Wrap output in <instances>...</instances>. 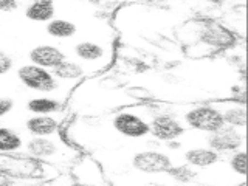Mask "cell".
I'll use <instances>...</instances> for the list:
<instances>
[{
    "instance_id": "obj_2",
    "label": "cell",
    "mask_w": 248,
    "mask_h": 186,
    "mask_svg": "<svg viewBox=\"0 0 248 186\" xmlns=\"http://www.w3.org/2000/svg\"><path fill=\"white\" fill-rule=\"evenodd\" d=\"M16 75H17V79L20 81L22 85H25L27 89L33 92L44 93V95H53V93L59 92L62 87V84L53 75L51 70L34 65L31 62L25 65H20Z\"/></svg>"
},
{
    "instance_id": "obj_17",
    "label": "cell",
    "mask_w": 248,
    "mask_h": 186,
    "mask_svg": "<svg viewBox=\"0 0 248 186\" xmlns=\"http://www.w3.org/2000/svg\"><path fill=\"white\" fill-rule=\"evenodd\" d=\"M46 33H48L50 37L53 39H70L76 34V25L72 20L67 19H51L50 22H46L45 25Z\"/></svg>"
},
{
    "instance_id": "obj_9",
    "label": "cell",
    "mask_w": 248,
    "mask_h": 186,
    "mask_svg": "<svg viewBox=\"0 0 248 186\" xmlns=\"http://www.w3.org/2000/svg\"><path fill=\"white\" fill-rule=\"evenodd\" d=\"M183 132H185V126H182V123L166 113L154 115L152 120L149 121V134H152L155 138L161 140V141L177 140Z\"/></svg>"
},
{
    "instance_id": "obj_1",
    "label": "cell",
    "mask_w": 248,
    "mask_h": 186,
    "mask_svg": "<svg viewBox=\"0 0 248 186\" xmlns=\"http://www.w3.org/2000/svg\"><path fill=\"white\" fill-rule=\"evenodd\" d=\"M58 135L51 137H31L23 144V152L31 158L41 160L45 163H54L59 160L68 161L70 157L76 158V152L72 147L65 146Z\"/></svg>"
},
{
    "instance_id": "obj_19",
    "label": "cell",
    "mask_w": 248,
    "mask_h": 186,
    "mask_svg": "<svg viewBox=\"0 0 248 186\" xmlns=\"http://www.w3.org/2000/svg\"><path fill=\"white\" fill-rule=\"evenodd\" d=\"M223 115L225 124H230V126H234L239 129H245L247 124V113H245V106L240 104L237 106H230L225 107L223 110H220Z\"/></svg>"
},
{
    "instance_id": "obj_6",
    "label": "cell",
    "mask_w": 248,
    "mask_h": 186,
    "mask_svg": "<svg viewBox=\"0 0 248 186\" xmlns=\"http://www.w3.org/2000/svg\"><path fill=\"white\" fill-rule=\"evenodd\" d=\"M208 144L211 149L222 152H234L245 144V135L244 129L239 132V127L230 126V124H223L220 129H217L213 134H209Z\"/></svg>"
},
{
    "instance_id": "obj_12",
    "label": "cell",
    "mask_w": 248,
    "mask_h": 186,
    "mask_svg": "<svg viewBox=\"0 0 248 186\" xmlns=\"http://www.w3.org/2000/svg\"><path fill=\"white\" fill-rule=\"evenodd\" d=\"M25 129L31 137L58 135L59 121L54 115H33L25 121Z\"/></svg>"
},
{
    "instance_id": "obj_5",
    "label": "cell",
    "mask_w": 248,
    "mask_h": 186,
    "mask_svg": "<svg viewBox=\"0 0 248 186\" xmlns=\"http://www.w3.org/2000/svg\"><path fill=\"white\" fill-rule=\"evenodd\" d=\"M0 170L20 177H36L46 174V163L36 158L11 157V154H0Z\"/></svg>"
},
{
    "instance_id": "obj_18",
    "label": "cell",
    "mask_w": 248,
    "mask_h": 186,
    "mask_svg": "<svg viewBox=\"0 0 248 186\" xmlns=\"http://www.w3.org/2000/svg\"><path fill=\"white\" fill-rule=\"evenodd\" d=\"M23 138L10 127H0V154H17L23 149Z\"/></svg>"
},
{
    "instance_id": "obj_3",
    "label": "cell",
    "mask_w": 248,
    "mask_h": 186,
    "mask_svg": "<svg viewBox=\"0 0 248 186\" xmlns=\"http://www.w3.org/2000/svg\"><path fill=\"white\" fill-rule=\"evenodd\" d=\"M183 124L186 127H191L194 130L213 134V132L223 126L225 120L219 108H216L213 106H199L185 112Z\"/></svg>"
},
{
    "instance_id": "obj_20",
    "label": "cell",
    "mask_w": 248,
    "mask_h": 186,
    "mask_svg": "<svg viewBox=\"0 0 248 186\" xmlns=\"http://www.w3.org/2000/svg\"><path fill=\"white\" fill-rule=\"evenodd\" d=\"M230 166L236 174H239L240 177H245L247 175V152L244 149L232 152V155L230 157Z\"/></svg>"
},
{
    "instance_id": "obj_14",
    "label": "cell",
    "mask_w": 248,
    "mask_h": 186,
    "mask_svg": "<svg viewBox=\"0 0 248 186\" xmlns=\"http://www.w3.org/2000/svg\"><path fill=\"white\" fill-rule=\"evenodd\" d=\"M51 72L54 76L58 78V81L61 84H73V82H78L81 78L85 76L87 68H85L81 62L65 58L59 65L54 67Z\"/></svg>"
},
{
    "instance_id": "obj_23",
    "label": "cell",
    "mask_w": 248,
    "mask_h": 186,
    "mask_svg": "<svg viewBox=\"0 0 248 186\" xmlns=\"http://www.w3.org/2000/svg\"><path fill=\"white\" fill-rule=\"evenodd\" d=\"M13 107H14L13 99H10V98H0V118L10 113L13 110Z\"/></svg>"
},
{
    "instance_id": "obj_11",
    "label": "cell",
    "mask_w": 248,
    "mask_h": 186,
    "mask_svg": "<svg viewBox=\"0 0 248 186\" xmlns=\"http://www.w3.org/2000/svg\"><path fill=\"white\" fill-rule=\"evenodd\" d=\"M200 41L206 44L208 46H211V48H227V46H231L236 42V37L223 25L209 23V25H205L203 30H202Z\"/></svg>"
},
{
    "instance_id": "obj_22",
    "label": "cell",
    "mask_w": 248,
    "mask_h": 186,
    "mask_svg": "<svg viewBox=\"0 0 248 186\" xmlns=\"http://www.w3.org/2000/svg\"><path fill=\"white\" fill-rule=\"evenodd\" d=\"M19 8V0H0V13H10Z\"/></svg>"
},
{
    "instance_id": "obj_13",
    "label": "cell",
    "mask_w": 248,
    "mask_h": 186,
    "mask_svg": "<svg viewBox=\"0 0 248 186\" xmlns=\"http://www.w3.org/2000/svg\"><path fill=\"white\" fill-rule=\"evenodd\" d=\"M185 161L188 166L206 169L220 161V154L211 147H192L185 152Z\"/></svg>"
},
{
    "instance_id": "obj_8",
    "label": "cell",
    "mask_w": 248,
    "mask_h": 186,
    "mask_svg": "<svg viewBox=\"0 0 248 186\" xmlns=\"http://www.w3.org/2000/svg\"><path fill=\"white\" fill-rule=\"evenodd\" d=\"M132 166L144 174H158L168 172L174 165L166 154L158 151H141L132 157Z\"/></svg>"
},
{
    "instance_id": "obj_7",
    "label": "cell",
    "mask_w": 248,
    "mask_h": 186,
    "mask_svg": "<svg viewBox=\"0 0 248 186\" xmlns=\"http://www.w3.org/2000/svg\"><path fill=\"white\" fill-rule=\"evenodd\" d=\"M112 127L116 134L126 138H143L149 134V121L132 112H118L112 118Z\"/></svg>"
},
{
    "instance_id": "obj_21",
    "label": "cell",
    "mask_w": 248,
    "mask_h": 186,
    "mask_svg": "<svg viewBox=\"0 0 248 186\" xmlns=\"http://www.w3.org/2000/svg\"><path fill=\"white\" fill-rule=\"evenodd\" d=\"M11 67H13V59L8 56L5 51L0 50V76L5 75L6 72H10Z\"/></svg>"
},
{
    "instance_id": "obj_10",
    "label": "cell",
    "mask_w": 248,
    "mask_h": 186,
    "mask_svg": "<svg viewBox=\"0 0 248 186\" xmlns=\"http://www.w3.org/2000/svg\"><path fill=\"white\" fill-rule=\"evenodd\" d=\"M65 58H67L65 53L62 51L59 46H54L50 44L37 45L34 48H31L28 53V59L31 64L48 68V70H53L56 65H59Z\"/></svg>"
},
{
    "instance_id": "obj_24",
    "label": "cell",
    "mask_w": 248,
    "mask_h": 186,
    "mask_svg": "<svg viewBox=\"0 0 248 186\" xmlns=\"http://www.w3.org/2000/svg\"><path fill=\"white\" fill-rule=\"evenodd\" d=\"M203 2H208V3H216V2H220V0H203Z\"/></svg>"
},
{
    "instance_id": "obj_4",
    "label": "cell",
    "mask_w": 248,
    "mask_h": 186,
    "mask_svg": "<svg viewBox=\"0 0 248 186\" xmlns=\"http://www.w3.org/2000/svg\"><path fill=\"white\" fill-rule=\"evenodd\" d=\"M73 56L78 62L87 68L95 67L99 68L101 64H107V61L110 59V48L96 41H79L73 45Z\"/></svg>"
},
{
    "instance_id": "obj_16",
    "label": "cell",
    "mask_w": 248,
    "mask_h": 186,
    "mask_svg": "<svg viewBox=\"0 0 248 186\" xmlns=\"http://www.w3.org/2000/svg\"><path fill=\"white\" fill-rule=\"evenodd\" d=\"M64 108V103L54 96H36L27 103V110L33 115H56Z\"/></svg>"
},
{
    "instance_id": "obj_15",
    "label": "cell",
    "mask_w": 248,
    "mask_h": 186,
    "mask_svg": "<svg viewBox=\"0 0 248 186\" xmlns=\"http://www.w3.org/2000/svg\"><path fill=\"white\" fill-rule=\"evenodd\" d=\"M56 8L53 0H30L25 8V17L36 23H46L54 19Z\"/></svg>"
}]
</instances>
